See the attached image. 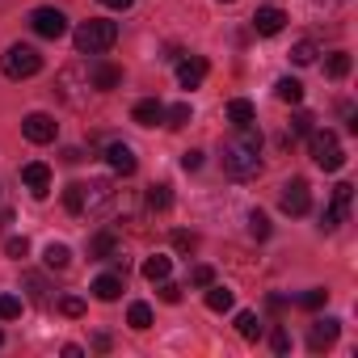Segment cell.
<instances>
[{"mask_svg":"<svg viewBox=\"0 0 358 358\" xmlns=\"http://www.w3.org/2000/svg\"><path fill=\"white\" fill-rule=\"evenodd\" d=\"M224 173L236 182L262 173V131L257 127H236V135L224 143Z\"/></svg>","mask_w":358,"mask_h":358,"instance_id":"cell-1","label":"cell"},{"mask_svg":"<svg viewBox=\"0 0 358 358\" xmlns=\"http://www.w3.org/2000/svg\"><path fill=\"white\" fill-rule=\"evenodd\" d=\"M76 51L80 55H101V51H110L114 43H118V22H101V17H89V22H80L76 26Z\"/></svg>","mask_w":358,"mask_h":358,"instance_id":"cell-2","label":"cell"},{"mask_svg":"<svg viewBox=\"0 0 358 358\" xmlns=\"http://www.w3.org/2000/svg\"><path fill=\"white\" fill-rule=\"evenodd\" d=\"M0 72H5L9 80H30V76L43 72V55L34 47H26V43H13L5 55H0Z\"/></svg>","mask_w":358,"mask_h":358,"instance_id":"cell-3","label":"cell"},{"mask_svg":"<svg viewBox=\"0 0 358 358\" xmlns=\"http://www.w3.org/2000/svg\"><path fill=\"white\" fill-rule=\"evenodd\" d=\"M55 93H59L68 106H85V101H89V93H93L89 64H68V68L55 76Z\"/></svg>","mask_w":358,"mask_h":358,"instance_id":"cell-4","label":"cell"},{"mask_svg":"<svg viewBox=\"0 0 358 358\" xmlns=\"http://www.w3.org/2000/svg\"><path fill=\"white\" fill-rule=\"evenodd\" d=\"M308 148H312V160H316L324 173H337V169L345 164V152H341V143H337L333 131H312V135H308Z\"/></svg>","mask_w":358,"mask_h":358,"instance_id":"cell-5","label":"cell"},{"mask_svg":"<svg viewBox=\"0 0 358 358\" xmlns=\"http://www.w3.org/2000/svg\"><path fill=\"white\" fill-rule=\"evenodd\" d=\"M350 203H354V186H350V182H341V186L333 190V199H329L324 215H320V228H324V232L341 228V224H345V215H350Z\"/></svg>","mask_w":358,"mask_h":358,"instance_id":"cell-6","label":"cell"},{"mask_svg":"<svg viewBox=\"0 0 358 358\" xmlns=\"http://www.w3.org/2000/svg\"><path fill=\"white\" fill-rule=\"evenodd\" d=\"M30 30H34L38 38H64V34H68V17L47 5V9H34V13H30Z\"/></svg>","mask_w":358,"mask_h":358,"instance_id":"cell-7","label":"cell"},{"mask_svg":"<svg viewBox=\"0 0 358 358\" xmlns=\"http://www.w3.org/2000/svg\"><path fill=\"white\" fill-rule=\"evenodd\" d=\"M282 211L287 215H308V207H312V190H308V182L303 177H291V182L282 186Z\"/></svg>","mask_w":358,"mask_h":358,"instance_id":"cell-8","label":"cell"},{"mask_svg":"<svg viewBox=\"0 0 358 358\" xmlns=\"http://www.w3.org/2000/svg\"><path fill=\"white\" fill-rule=\"evenodd\" d=\"M22 135H26L30 143H55V135H59V122H55L51 114H26V122H22Z\"/></svg>","mask_w":358,"mask_h":358,"instance_id":"cell-9","label":"cell"},{"mask_svg":"<svg viewBox=\"0 0 358 358\" xmlns=\"http://www.w3.org/2000/svg\"><path fill=\"white\" fill-rule=\"evenodd\" d=\"M337 333H341V320H333V316H324V320H316V324L308 329V350H312V354H320V350H329V345L337 341Z\"/></svg>","mask_w":358,"mask_h":358,"instance_id":"cell-10","label":"cell"},{"mask_svg":"<svg viewBox=\"0 0 358 358\" xmlns=\"http://www.w3.org/2000/svg\"><path fill=\"white\" fill-rule=\"evenodd\" d=\"M207 59L203 55H186L182 64H177V85H182V89H199L203 80H207Z\"/></svg>","mask_w":358,"mask_h":358,"instance_id":"cell-11","label":"cell"},{"mask_svg":"<svg viewBox=\"0 0 358 358\" xmlns=\"http://www.w3.org/2000/svg\"><path fill=\"white\" fill-rule=\"evenodd\" d=\"M22 182L30 186L34 199H47V190H51V169H47L43 160H30V164L22 169Z\"/></svg>","mask_w":358,"mask_h":358,"instance_id":"cell-12","label":"cell"},{"mask_svg":"<svg viewBox=\"0 0 358 358\" xmlns=\"http://www.w3.org/2000/svg\"><path fill=\"white\" fill-rule=\"evenodd\" d=\"M282 26H287V13H282V9H274V5H266V9H257V13H253V30H257L262 38L282 34Z\"/></svg>","mask_w":358,"mask_h":358,"instance_id":"cell-13","label":"cell"},{"mask_svg":"<svg viewBox=\"0 0 358 358\" xmlns=\"http://www.w3.org/2000/svg\"><path fill=\"white\" fill-rule=\"evenodd\" d=\"M89 80H93L97 93H110V89L122 85V72H118L114 64H106V59H93V64H89Z\"/></svg>","mask_w":358,"mask_h":358,"instance_id":"cell-14","label":"cell"},{"mask_svg":"<svg viewBox=\"0 0 358 358\" xmlns=\"http://www.w3.org/2000/svg\"><path fill=\"white\" fill-rule=\"evenodd\" d=\"M106 160H110V169H114V173H122V177H131V173H135V164H139V160H135V152H131L127 143H106Z\"/></svg>","mask_w":358,"mask_h":358,"instance_id":"cell-15","label":"cell"},{"mask_svg":"<svg viewBox=\"0 0 358 358\" xmlns=\"http://www.w3.org/2000/svg\"><path fill=\"white\" fill-rule=\"evenodd\" d=\"M110 199H114L110 182H85V211H101Z\"/></svg>","mask_w":358,"mask_h":358,"instance_id":"cell-16","label":"cell"},{"mask_svg":"<svg viewBox=\"0 0 358 358\" xmlns=\"http://www.w3.org/2000/svg\"><path fill=\"white\" fill-rule=\"evenodd\" d=\"M228 122H232V127H253V122H257V106L245 101V97L228 101Z\"/></svg>","mask_w":358,"mask_h":358,"instance_id":"cell-17","label":"cell"},{"mask_svg":"<svg viewBox=\"0 0 358 358\" xmlns=\"http://www.w3.org/2000/svg\"><path fill=\"white\" fill-rule=\"evenodd\" d=\"M131 118H135L139 127H156V122H164V106H160L156 97H148V101H139V106L131 110Z\"/></svg>","mask_w":358,"mask_h":358,"instance_id":"cell-18","label":"cell"},{"mask_svg":"<svg viewBox=\"0 0 358 358\" xmlns=\"http://www.w3.org/2000/svg\"><path fill=\"white\" fill-rule=\"evenodd\" d=\"M93 295H97L101 303H114V299L122 295V274H101V278L93 282Z\"/></svg>","mask_w":358,"mask_h":358,"instance_id":"cell-19","label":"cell"},{"mask_svg":"<svg viewBox=\"0 0 358 358\" xmlns=\"http://www.w3.org/2000/svg\"><path fill=\"white\" fill-rule=\"evenodd\" d=\"M274 93H278V101H287V106H299V101H303V85H299L295 76H282V80L274 85Z\"/></svg>","mask_w":358,"mask_h":358,"instance_id":"cell-20","label":"cell"},{"mask_svg":"<svg viewBox=\"0 0 358 358\" xmlns=\"http://www.w3.org/2000/svg\"><path fill=\"white\" fill-rule=\"evenodd\" d=\"M169 270H173V262H169L164 253H152V257L143 262V278H148V282H160V278H169Z\"/></svg>","mask_w":358,"mask_h":358,"instance_id":"cell-21","label":"cell"},{"mask_svg":"<svg viewBox=\"0 0 358 358\" xmlns=\"http://www.w3.org/2000/svg\"><path fill=\"white\" fill-rule=\"evenodd\" d=\"M232 303H236V295H232L228 287H220V282L207 287V308H211V312H228Z\"/></svg>","mask_w":358,"mask_h":358,"instance_id":"cell-22","label":"cell"},{"mask_svg":"<svg viewBox=\"0 0 358 358\" xmlns=\"http://www.w3.org/2000/svg\"><path fill=\"white\" fill-rule=\"evenodd\" d=\"M324 76H329V80H345V76H350V55H345V51H333V55L324 59Z\"/></svg>","mask_w":358,"mask_h":358,"instance_id":"cell-23","label":"cell"},{"mask_svg":"<svg viewBox=\"0 0 358 358\" xmlns=\"http://www.w3.org/2000/svg\"><path fill=\"white\" fill-rule=\"evenodd\" d=\"M114 253H118L114 232H97V236L89 241V257H114Z\"/></svg>","mask_w":358,"mask_h":358,"instance_id":"cell-24","label":"cell"},{"mask_svg":"<svg viewBox=\"0 0 358 358\" xmlns=\"http://www.w3.org/2000/svg\"><path fill=\"white\" fill-rule=\"evenodd\" d=\"M43 262H47V270H68V262H72V249L68 245H47V253H43Z\"/></svg>","mask_w":358,"mask_h":358,"instance_id":"cell-25","label":"cell"},{"mask_svg":"<svg viewBox=\"0 0 358 358\" xmlns=\"http://www.w3.org/2000/svg\"><path fill=\"white\" fill-rule=\"evenodd\" d=\"M64 207H68V215H85V182H72L64 190Z\"/></svg>","mask_w":358,"mask_h":358,"instance_id":"cell-26","label":"cell"},{"mask_svg":"<svg viewBox=\"0 0 358 358\" xmlns=\"http://www.w3.org/2000/svg\"><path fill=\"white\" fill-rule=\"evenodd\" d=\"M236 333H241L245 341H257V337H262V320H257V312H241V316H236Z\"/></svg>","mask_w":358,"mask_h":358,"instance_id":"cell-27","label":"cell"},{"mask_svg":"<svg viewBox=\"0 0 358 358\" xmlns=\"http://www.w3.org/2000/svg\"><path fill=\"white\" fill-rule=\"evenodd\" d=\"M127 324L139 329V333L152 329V308H148V303H131V308H127Z\"/></svg>","mask_w":358,"mask_h":358,"instance_id":"cell-28","label":"cell"},{"mask_svg":"<svg viewBox=\"0 0 358 358\" xmlns=\"http://www.w3.org/2000/svg\"><path fill=\"white\" fill-rule=\"evenodd\" d=\"M312 122H316V118H312V114H303V110H299V114H291V122H287V139L312 135Z\"/></svg>","mask_w":358,"mask_h":358,"instance_id":"cell-29","label":"cell"},{"mask_svg":"<svg viewBox=\"0 0 358 358\" xmlns=\"http://www.w3.org/2000/svg\"><path fill=\"white\" fill-rule=\"evenodd\" d=\"M169 207H173L169 186H148V211H169Z\"/></svg>","mask_w":358,"mask_h":358,"instance_id":"cell-30","label":"cell"},{"mask_svg":"<svg viewBox=\"0 0 358 358\" xmlns=\"http://www.w3.org/2000/svg\"><path fill=\"white\" fill-rule=\"evenodd\" d=\"M291 59H295L299 68H308V64L316 59V43H312V38H299V43L291 47Z\"/></svg>","mask_w":358,"mask_h":358,"instance_id":"cell-31","label":"cell"},{"mask_svg":"<svg viewBox=\"0 0 358 358\" xmlns=\"http://www.w3.org/2000/svg\"><path fill=\"white\" fill-rule=\"evenodd\" d=\"M249 236H253V241H266V236H270V215H266V211H253V215H249Z\"/></svg>","mask_w":358,"mask_h":358,"instance_id":"cell-32","label":"cell"},{"mask_svg":"<svg viewBox=\"0 0 358 358\" xmlns=\"http://www.w3.org/2000/svg\"><path fill=\"white\" fill-rule=\"evenodd\" d=\"M164 122H169L173 131H182V127L190 122V106L182 101V106H173V110H164Z\"/></svg>","mask_w":358,"mask_h":358,"instance_id":"cell-33","label":"cell"},{"mask_svg":"<svg viewBox=\"0 0 358 358\" xmlns=\"http://www.w3.org/2000/svg\"><path fill=\"white\" fill-rule=\"evenodd\" d=\"M299 303H303L308 312H316V308H324V303H329V291H324V287H312V291H303V295H299Z\"/></svg>","mask_w":358,"mask_h":358,"instance_id":"cell-34","label":"cell"},{"mask_svg":"<svg viewBox=\"0 0 358 358\" xmlns=\"http://www.w3.org/2000/svg\"><path fill=\"white\" fill-rule=\"evenodd\" d=\"M22 316V299L17 295H0V320H17Z\"/></svg>","mask_w":358,"mask_h":358,"instance_id":"cell-35","label":"cell"},{"mask_svg":"<svg viewBox=\"0 0 358 358\" xmlns=\"http://www.w3.org/2000/svg\"><path fill=\"white\" fill-rule=\"evenodd\" d=\"M59 312H64V316H85V299H80V295H64V299H59Z\"/></svg>","mask_w":358,"mask_h":358,"instance_id":"cell-36","label":"cell"},{"mask_svg":"<svg viewBox=\"0 0 358 358\" xmlns=\"http://www.w3.org/2000/svg\"><path fill=\"white\" fill-rule=\"evenodd\" d=\"M5 253H9V257H17V262H22V257H26V253H30V241H26V236H9V245H5Z\"/></svg>","mask_w":358,"mask_h":358,"instance_id":"cell-37","label":"cell"},{"mask_svg":"<svg viewBox=\"0 0 358 358\" xmlns=\"http://www.w3.org/2000/svg\"><path fill=\"white\" fill-rule=\"evenodd\" d=\"M190 282H194V287H211V282H215V270H211V266H194V270H190Z\"/></svg>","mask_w":358,"mask_h":358,"instance_id":"cell-38","label":"cell"},{"mask_svg":"<svg viewBox=\"0 0 358 358\" xmlns=\"http://www.w3.org/2000/svg\"><path fill=\"white\" fill-rule=\"evenodd\" d=\"M160 299H164V303H177V299H182V287L169 282V278H160Z\"/></svg>","mask_w":358,"mask_h":358,"instance_id":"cell-39","label":"cell"},{"mask_svg":"<svg viewBox=\"0 0 358 358\" xmlns=\"http://www.w3.org/2000/svg\"><path fill=\"white\" fill-rule=\"evenodd\" d=\"M173 245H177V249H186V253H190V249L199 245V236H194V232H173Z\"/></svg>","mask_w":358,"mask_h":358,"instance_id":"cell-40","label":"cell"},{"mask_svg":"<svg viewBox=\"0 0 358 358\" xmlns=\"http://www.w3.org/2000/svg\"><path fill=\"white\" fill-rule=\"evenodd\" d=\"M270 341H274V350H278V354H287V350H291V333H287V329H274V337H270Z\"/></svg>","mask_w":358,"mask_h":358,"instance_id":"cell-41","label":"cell"},{"mask_svg":"<svg viewBox=\"0 0 358 358\" xmlns=\"http://www.w3.org/2000/svg\"><path fill=\"white\" fill-rule=\"evenodd\" d=\"M199 164H203V152H182V169L186 173H194Z\"/></svg>","mask_w":358,"mask_h":358,"instance_id":"cell-42","label":"cell"},{"mask_svg":"<svg viewBox=\"0 0 358 358\" xmlns=\"http://www.w3.org/2000/svg\"><path fill=\"white\" fill-rule=\"evenodd\" d=\"M106 9H131V0H101Z\"/></svg>","mask_w":358,"mask_h":358,"instance_id":"cell-43","label":"cell"},{"mask_svg":"<svg viewBox=\"0 0 358 358\" xmlns=\"http://www.w3.org/2000/svg\"><path fill=\"white\" fill-rule=\"evenodd\" d=\"M0 341H5V333H0Z\"/></svg>","mask_w":358,"mask_h":358,"instance_id":"cell-44","label":"cell"},{"mask_svg":"<svg viewBox=\"0 0 358 358\" xmlns=\"http://www.w3.org/2000/svg\"><path fill=\"white\" fill-rule=\"evenodd\" d=\"M224 5H228V0H224Z\"/></svg>","mask_w":358,"mask_h":358,"instance_id":"cell-45","label":"cell"}]
</instances>
